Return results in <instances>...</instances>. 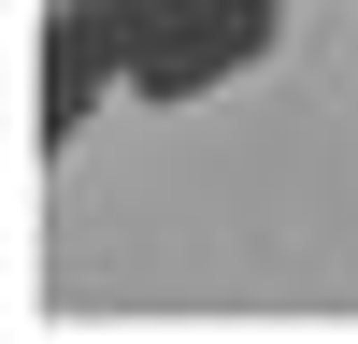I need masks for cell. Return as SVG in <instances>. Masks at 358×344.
I'll list each match as a JSON object with an SVG mask.
<instances>
[{"label":"cell","instance_id":"cell-2","mask_svg":"<svg viewBox=\"0 0 358 344\" xmlns=\"http://www.w3.org/2000/svg\"><path fill=\"white\" fill-rule=\"evenodd\" d=\"M101 101H129V15H115V0H57L43 43H29V158L57 172Z\"/></svg>","mask_w":358,"mask_h":344},{"label":"cell","instance_id":"cell-1","mask_svg":"<svg viewBox=\"0 0 358 344\" xmlns=\"http://www.w3.org/2000/svg\"><path fill=\"white\" fill-rule=\"evenodd\" d=\"M129 15V101H215L287 43V0H115Z\"/></svg>","mask_w":358,"mask_h":344}]
</instances>
